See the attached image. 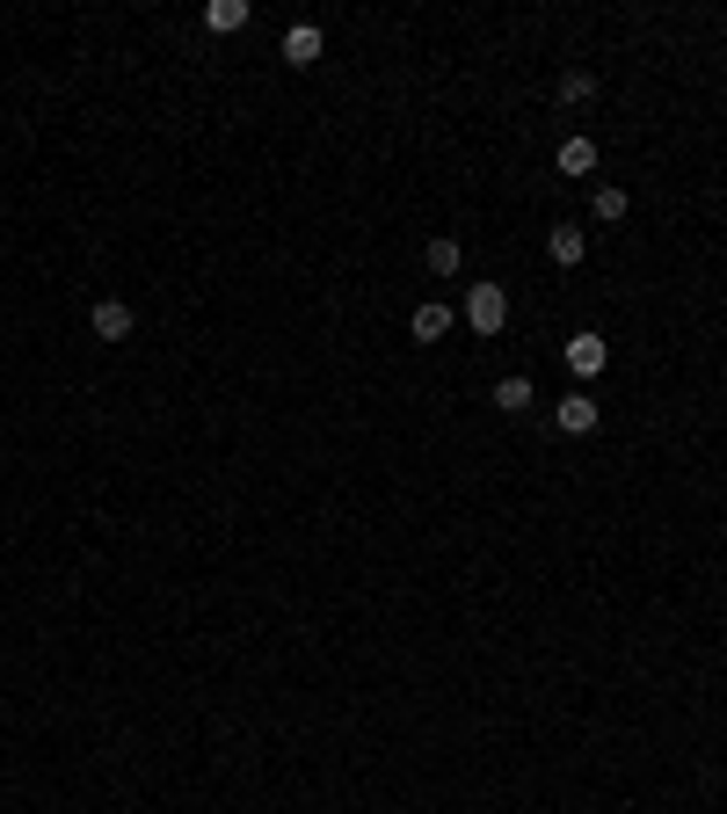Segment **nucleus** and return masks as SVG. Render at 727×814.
I'll list each match as a JSON object with an SVG mask.
<instances>
[{
  "label": "nucleus",
  "mask_w": 727,
  "mask_h": 814,
  "mask_svg": "<svg viewBox=\"0 0 727 814\" xmlns=\"http://www.w3.org/2000/svg\"><path fill=\"white\" fill-rule=\"evenodd\" d=\"M408 335H414V342H444V335H451V306L422 298V306L408 313Z\"/></svg>",
  "instance_id": "3"
},
{
  "label": "nucleus",
  "mask_w": 727,
  "mask_h": 814,
  "mask_svg": "<svg viewBox=\"0 0 727 814\" xmlns=\"http://www.w3.org/2000/svg\"><path fill=\"white\" fill-rule=\"evenodd\" d=\"M546 255H553L560 269H575L582 255H589V233H582V226H553V233H546Z\"/></svg>",
  "instance_id": "6"
},
{
  "label": "nucleus",
  "mask_w": 727,
  "mask_h": 814,
  "mask_svg": "<svg viewBox=\"0 0 727 814\" xmlns=\"http://www.w3.org/2000/svg\"><path fill=\"white\" fill-rule=\"evenodd\" d=\"M422 263H430V277H459V263H465V247L451 233H436L430 247H422Z\"/></svg>",
  "instance_id": "7"
},
{
  "label": "nucleus",
  "mask_w": 727,
  "mask_h": 814,
  "mask_svg": "<svg viewBox=\"0 0 727 814\" xmlns=\"http://www.w3.org/2000/svg\"><path fill=\"white\" fill-rule=\"evenodd\" d=\"M320 44H328V37H320L314 23H291V29H284V66H314Z\"/></svg>",
  "instance_id": "5"
},
{
  "label": "nucleus",
  "mask_w": 727,
  "mask_h": 814,
  "mask_svg": "<svg viewBox=\"0 0 727 814\" xmlns=\"http://www.w3.org/2000/svg\"><path fill=\"white\" fill-rule=\"evenodd\" d=\"M204 23H212L218 37H233V29H247V0H212V8H204Z\"/></svg>",
  "instance_id": "10"
},
{
  "label": "nucleus",
  "mask_w": 727,
  "mask_h": 814,
  "mask_svg": "<svg viewBox=\"0 0 727 814\" xmlns=\"http://www.w3.org/2000/svg\"><path fill=\"white\" fill-rule=\"evenodd\" d=\"M495 407H502V415H524V407H532V379H516V371L495 379Z\"/></svg>",
  "instance_id": "11"
},
{
  "label": "nucleus",
  "mask_w": 727,
  "mask_h": 814,
  "mask_svg": "<svg viewBox=\"0 0 727 814\" xmlns=\"http://www.w3.org/2000/svg\"><path fill=\"white\" fill-rule=\"evenodd\" d=\"M553 422L567 436H589V430H597V400H589V393H567V400L553 407Z\"/></svg>",
  "instance_id": "4"
},
{
  "label": "nucleus",
  "mask_w": 727,
  "mask_h": 814,
  "mask_svg": "<svg viewBox=\"0 0 727 814\" xmlns=\"http://www.w3.org/2000/svg\"><path fill=\"white\" fill-rule=\"evenodd\" d=\"M95 335H102V342H124V335H131V306H124V298H102V306H95Z\"/></svg>",
  "instance_id": "8"
},
{
  "label": "nucleus",
  "mask_w": 727,
  "mask_h": 814,
  "mask_svg": "<svg viewBox=\"0 0 727 814\" xmlns=\"http://www.w3.org/2000/svg\"><path fill=\"white\" fill-rule=\"evenodd\" d=\"M626 212H633V196L618 190V182H597V218H604V226H618Z\"/></svg>",
  "instance_id": "12"
},
{
  "label": "nucleus",
  "mask_w": 727,
  "mask_h": 814,
  "mask_svg": "<svg viewBox=\"0 0 727 814\" xmlns=\"http://www.w3.org/2000/svg\"><path fill=\"white\" fill-rule=\"evenodd\" d=\"M589 96H597V80H589V73H560V102H589Z\"/></svg>",
  "instance_id": "13"
},
{
  "label": "nucleus",
  "mask_w": 727,
  "mask_h": 814,
  "mask_svg": "<svg viewBox=\"0 0 727 814\" xmlns=\"http://www.w3.org/2000/svg\"><path fill=\"white\" fill-rule=\"evenodd\" d=\"M560 175H597V139H560Z\"/></svg>",
  "instance_id": "9"
},
{
  "label": "nucleus",
  "mask_w": 727,
  "mask_h": 814,
  "mask_svg": "<svg viewBox=\"0 0 727 814\" xmlns=\"http://www.w3.org/2000/svg\"><path fill=\"white\" fill-rule=\"evenodd\" d=\"M604 364H611V342L597 335V328H582V335H567V371H575V379H597Z\"/></svg>",
  "instance_id": "2"
},
{
  "label": "nucleus",
  "mask_w": 727,
  "mask_h": 814,
  "mask_svg": "<svg viewBox=\"0 0 727 814\" xmlns=\"http://www.w3.org/2000/svg\"><path fill=\"white\" fill-rule=\"evenodd\" d=\"M465 328H473V335H502L509 328V291L502 284H473L465 291Z\"/></svg>",
  "instance_id": "1"
}]
</instances>
